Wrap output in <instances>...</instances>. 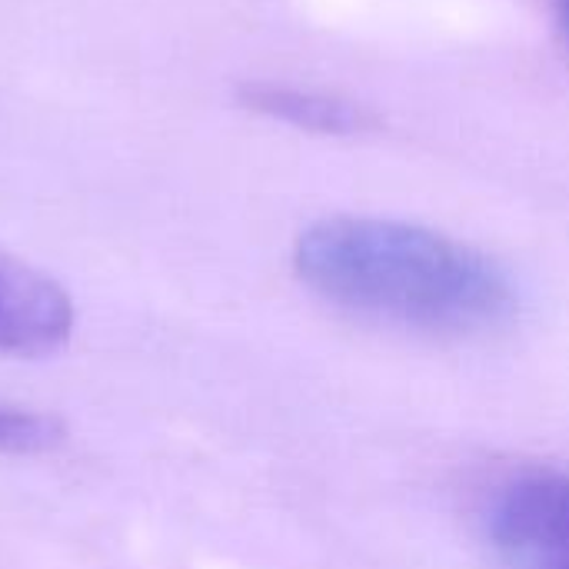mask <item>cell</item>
<instances>
[{
	"label": "cell",
	"mask_w": 569,
	"mask_h": 569,
	"mask_svg": "<svg viewBox=\"0 0 569 569\" xmlns=\"http://www.w3.org/2000/svg\"><path fill=\"white\" fill-rule=\"evenodd\" d=\"M297 277L337 310L427 337H480L510 323V277L480 250L403 220L327 217L293 247Z\"/></svg>",
	"instance_id": "1"
},
{
	"label": "cell",
	"mask_w": 569,
	"mask_h": 569,
	"mask_svg": "<svg viewBox=\"0 0 569 569\" xmlns=\"http://www.w3.org/2000/svg\"><path fill=\"white\" fill-rule=\"evenodd\" d=\"M487 537L503 569H569V473L507 480L490 503Z\"/></svg>",
	"instance_id": "2"
},
{
	"label": "cell",
	"mask_w": 569,
	"mask_h": 569,
	"mask_svg": "<svg viewBox=\"0 0 569 569\" xmlns=\"http://www.w3.org/2000/svg\"><path fill=\"white\" fill-rule=\"evenodd\" d=\"M73 333L70 293L33 263L0 247V353L50 357Z\"/></svg>",
	"instance_id": "3"
},
{
	"label": "cell",
	"mask_w": 569,
	"mask_h": 569,
	"mask_svg": "<svg viewBox=\"0 0 569 569\" xmlns=\"http://www.w3.org/2000/svg\"><path fill=\"white\" fill-rule=\"evenodd\" d=\"M240 107L250 113H260L267 120L320 133V137H353L377 127V117L347 97L310 90V87H290V83H270V80H250L237 90Z\"/></svg>",
	"instance_id": "4"
},
{
	"label": "cell",
	"mask_w": 569,
	"mask_h": 569,
	"mask_svg": "<svg viewBox=\"0 0 569 569\" xmlns=\"http://www.w3.org/2000/svg\"><path fill=\"white\" fill-rule=\"evenodd\" d=\"M63 440V423L40 410L0 403V453L30 457L47 453Z\"/></svg>",
	"instance_id": "5"
},
{
	"label": "cell",
	"mask_w": 569,
	"mask_h": 569,
	"mask_svg": "<svg viewBox=\"0 0 569 569\" xmlns=\"http://www.w3.org/2000/svg\"><path fill=\"white\" fill-rule=\"evenodd\" d=\"M557 20H560V30L569 43V0H557Z\"/></svg>",
	"instance_id": "6"
}]
</instances>
